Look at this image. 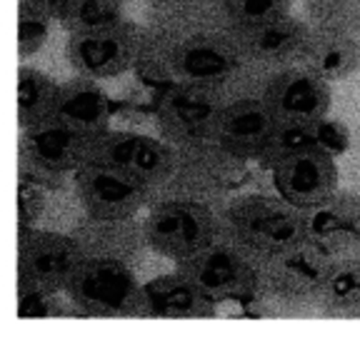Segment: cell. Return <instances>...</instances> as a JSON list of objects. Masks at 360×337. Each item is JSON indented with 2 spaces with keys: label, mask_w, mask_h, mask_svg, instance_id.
I'll return each mask as SVG.
<instances>
[{
  "label": "cell",
  "mask_w": 360,
  "mask_h": 337,
  "mask_svg": "<svg viewBox=\"0 0 360 337\" xmlns=\"http://www.w3.org/2000/svg\"><path fill=\"white\" fill-rule=\"evenodd\" d=\"M135 75L155 90L195 83L233 98L260 95L270 78L248 60L220 0H150Z\"/></svg>",
  "instance_id": "1"
},
{
  "label": "cell",
  "mask_w": 360,
  "mask_h": 337,
  "mask_svg": "<svg viewBox=\"0 0 360 337\" xmlns=\"http://www.w3.org/2000/svg\"><path fill=\"white\" fill-rule=\"evenodd\" d=\"M333 258L310 240L288 247L263 263L260 292L243 308L245 315H278V317H310L318 315V300L326 285Z\"/></svg>",
  "instance_id": "2"
},
{
  "label": "cell",
  "mask_w": 360,
  "mask_h": 337,
  "mask_svg": "<svg viewBox=\"0 0 360 337\" xmlns=\"http://www.w3.org/2000/svg\"><path fill=\"white\" fill-rule=\"evenodd\" d=\"M220 237L270 260L305 240V213L273 192H238L220 208Z\"/></svg>",
  "instance_id": "3"
},
{
  "label": "cell",
  "mask_w": 360,
  "mask_h": 337,
  "mask_svg": "<svg viewBox=\"0 0 360 337\" xmlns=\"http://www.w3.org/2000/svg\"><path fill=\"white\" fill-rule=\"evenodd\" d=\"M143 232L148 250L170 263H183L220 237V210L188 197H153Z\"/></svg>",
  "instance_id": "4"
},
{
  "label": "cell",
  "mask_w": 360,
  "mask_h": 337,
  "mask_svg": "<svg viewBox=\"0 0 360 337\" xmlns=\"http://www.w3.org/2000/svg\"><path fill=\"white\" fill-rule=\"evenodd\" d=\"M65 295L78 317H146L143 282L135 265L108 258H83Z\"/></svg>",
  "instance_id": "5"
},
{
  "label": "cell",
  "mask_w": 360,
  "mask_h": 337,
  "mask_svg": "<svg viewBox=\"0 0 360 337\" xmlns=\"http://www.w3.org/2000/svg\"><path fill=\"white\" fill-rule=\"evenodd\" d=\"M248 165L215 140L175 147L173 175L155 197H188L220 210L248 178Z\"/></svg>",
  "instance_id": "6"
},
{
  "label": "cell",
  "mask_w": 360,
  "mask_h": 337,
  "mask_svg": "<svg viewBox=\"0 0 360 337\" xmlns=\"http://www.w3.org/2000/svg\"><path fill=\"white\" fill-rule=\"evenodd\" d=\"M175 267L218 305L233 303L248 308L260 292L263 260L225 237H218L193 258L175 263Z\"/></svg>",
  "instance_id": "7"
},
{
  "label": "cell",
  "mask_w": 360,
  "mask_h": 337,
  "mask_svg": "<svg viewBox=\"0 0 360 337\" xmlns=\"http://www.w3.org/2000/svg\"><path fill=\"white\" fill-rule=\"evenodd\" d=\"M143 48V25L128 15L68 33L65 58L75 75L108 80L135 70Z\"/></svg>",
  "instance_id": "8"
},
{
  "label": "cell",
  "mask_w": 360,
  "mask_h": 337,
  "mask_svg": "<svg viewBox=\"0 0 360 337\" xmlns=\"http://www.w3.org/2000/svg\"><path fill=\"white\" fill-rule=\"evenodd\" d=\"M233 95L213 85L180 83L158 90L155 125L163 140L173 147L210 143L220 110Z\"/></svg>",
  "instance_id": "9"
},
{
  "label": "cell",
  "mask_w": 360,
  "mask_h": 337,
  "mask_svg": "<svg viewBox=\"0 0 360 337\" xmlns=\"http://www.w3.org/2000/svg\"><path fill=\"white\" fill-rule=\"evenodd\" d=\"M75 200L88 218L128 220L138 218L155 197V190L130 178L123 170L103 163H85L70 178Z\"/></svg>",
  "instance_id": "10"
},
{
  "label": "cell",
  "mask_w": 360,
  "mask_h": 337,
  "mask_svg": "<svg viewBox=\"0 0 360 337\" xmlns=\"http://www.w3.org/2000/svg\"><path fill=\"white\" fill-rule=\"evenodd\" d=\"M88 163H103L123 170L125 175L141 180L143 185L158 192L173 175L175 147L163 138L108 128L90 147Z\"/></svg>",
  "instance_id": "11"
},
{
  "label": "cell",
  "mask_w": 360,
  "mask_h": 337,
  "mask_svg": "<svg viewBox=\"0 0 360 337\" xmlns=\"http://www.w3.org/2000/svg\"><path fill=\"white\" fill-rule=\"evenodd\" d=\"M80 260L83 253L70 230H18V282L65 292Z\"/></svg>",
  "instance_id": "12"
},
{
  "label": "cell",
  "mask_w": 360,
  "mask_h": 337,
  "mask_svg": "<svg viewBox=\"0 0 360 337\" xmlns=\"http://www.w3.org/2000/svg\"><path fill=\"white\" fill-rule=\"evenodd\" d=\"M268 170L273 190L303 213L315 210L340 190V170L328 152H290Z\"/></svg>",
  "instance_id": "13"
},
{
  "label": "cell",
  "mask_w": 360,
  "mask_h": 337,
  "mask_svg": "<svg viewBox=\"0 0 360 337\" xmlns=\"http://www.w3.org/2000/svg\"><path fill=\"white\" fill-rule=\"evenodd\" d=\"M278 128L281 123L258 93L238 95L220 110L213 140L245 163H258L276 138Z\"/></svg>",
  "instance_id": "14"
},
{
  "label": "cell",
  "mask_w": 360,
  "mask_h": 337,
  "mask_svg": "<svg viewBox=\"0 0 360 337\" xmlns=\"http://www.w3.org/2000/svg\"><path fill=\"white\" fill-rule=\"evenodd\" d=\"M96 138L98 135L75 130L58 120H48V123L20 130L18 163L33 165L63 178H73L75 170L88 163Z\"/></svg>",
  "instance_id": "15"
},
{
  "label": "cell",
  "mask_w": 360,
  "mask_h": 337,
  "mask_svg": "<svg viewBox=\"0 0 360 337\" xmlns=\"http://www.w3.org/2000/svg\"><path fill=\"white\" fill-rule=\"evenodd\" d=\"M260 98L281 125L326 118L330 110V83L305 65H290L273 73Z\"/></svg>",
  "instance_id": "16"
},
{
  "label": "cell",
  "mask_w": 360,
  "mask_h": 337,
  "mask_svg": "<svg viewBox=\"0 0 360 337\" xmlns=\"http://www.w3.org/2000/svg\"><path fill=\"white\" fill-rule=\"evenodd\" d=\"M308 35L310 25L303 20V15L298 18L292 13L255 28L238 30V40L248 60L268 75L278 73L283 67L300 65Z\"/></svg>",
  "instance_id": "17"
},
{
  "label": "cell",
  "mask_w": 360,
  "mask_h": 337,
  "mask_svg": "<svg viewBox=\"0 0 360 337\" xmlns=\"http://www.w3.org/2000/svg\"><path fill=\"white\" fill-rule=\"evenodd\" d=\"M305 240L335 258H355L360 250V195L340 190L305 213Z\"/></svg>",
  "instance_id": "18"
},
{
  "label": "cell",
  "mask_w": 360,
  "mask_h": 337,
  "mask_svg": "<svg viewBox=\"0 0 360 337\" xmlns=\"http://www.w3.org/2000/svg\"><path fill=\"white\" fill-rule=\"evenodd\" d=\"M143 298L146 317L155 320H208L220 312V305L178 267L143 282Z\"/></svg>",
  "instance_id": "19"
},
{
  "label": "cell",
  "mask_w": 360,
  "mask_h": 337,
  "mask_svg": "<svg viewBox=\"0 0 360 337\" xmlns=\"http://www.w3.org/2000/svg\"><path fill=\"white\" fill-rule=\"evenodd\" d=\"M70 235L78 242L83 258H108L135 265L148 250L143 220H101L83 218L70 227Z\"/></svg>",
  "instance_id": "20"
},
{
  "label": "cell",
  "mask_w": 360,
  "mask_h": 337,
  "mask_svg": "<svg viewBox=\"0 0 360 337\" xmlns=\"http://www.w3.org/2000/svg\"><path fill=\"white\" fill-rule=\"evenodd\" d=\"M350 145V133L343 123L338 120L318 118V120H303V123H288L281 125L273 138V143L268 145V150L263 152V157L258 160L260 168H273L281 157L290 155V152H328V155L338 157L343 155Z\"/></svg>",
  "instance_id": "21"
},
{
  "label": "cell",
  "mask_w": 360,
  "mask_h": 337,
  "mask_svg": "<svg viewBox=\"0 0 360 337\" xmlns=\"http://www.w3.org/2000/svg\"><path fill=\"white\" fill-rule=\"evenodd\" d=\"M110 115L112 100L101 88V80L73 75L70 80L60 83L53 120L70 125L75 130H83V133L101 135L110 128Z\"/></svg>",
  "instance_id": "22"
},
{
  "label": "cell",
  "mask_w": 360,
  "mask_h": 337,
  "mask_svg": "<svg viewBox=\"0 0 360 337\" xmlns=\"http://www.w3.org/2000/svg\"><path fill=\"white\" fill-rule=\"evenodd\" d=\"M300 65L321 75L328 83H340L358 73L360 67V38L348 30L310 28Z\"/></svg>",
  "instance_id": "23"
},
{
  "label": "cell",
  "mask_w": 360,
  "mask_h": 337,
  "mask_svg": "<svg viewBox=\"0 0 360 337\" xmlns=\"http://www.w3.org/2000/svg\"><path fill=\"white\" fill-rule=\"evenodd\" d=\"M318 315L330 320H360V263L335 258L318 300Z\"/></svg>",
  "instance_id": "24"
},
{
  "label": "cell",
  "mask_w": 360,
  "mask_h": 337,
  "mask_svg": "<svg viewBox=\"0 0 360 337\" xmlns=\"http://www.w3.org/2000/svg\"><path fill=\"white\" fill-rule=\"evenodd\" d=\"M60 83L38 67L20 65L18 70V125L20 130L48 123L56 112Z\"/></svg>",
  "instance_id": "25"
},
{
  "label": "cell",
  "mask_w": 360,
  "mask_h": 337,
  "mask_svg": "<svg viewBox=\"0 0 360 337\" xmlns=\"http://www.w3.org/2000/svg\"><path fill=\"white\" fill-rule=\"evenodd\" d=\"M303 20L310 28L348 30L360 38V0H303Z\"/></svg>",
  "instance_id": "26"
},
{
  "label": "cell",
  "mask_w": 360,
  "mask_h": 337,
  "mask_svg": "<svg viewBox=\"0 0 360 337\" xmlns=\"http://www.w3.org/2000/svg\"><path fill=\"white\" fill-rule=\"evenodd\" d=\"M125 15V0H68V6L58 15V22L68 33L101 22L118 20Z\"/></svg>",
  "instance_id": "27"
},
{
  "label": "cell",
  "mask_w": 360,
  "mask_h": 337,
  "mask_svg": "<svg viewBox=\"0 0 360 337\" xmlns=\"http://www.w3.org/2000/svg\"><path fill=\"white\" fill-rule=\"evenodd\" d=\"M220 6L236 30L255 28L292 13V0H220Z\"/></svg>",
  "instance_id": "28"
},
{
  "label": "cell",
  "mask_w": 360,
  "mask_h": 337,
  "mask_svg": "<svg viewBox=\"0 0 360 337\" xmlns=\"http://www.w3.org/2000/svg\"><path fill=\"white\" fill-rule=\"evenodd\" d=\"M18 315L20 317H65L78 315L65 292H53L45 287L18 282Z\"/></svg>",
  "instance_id": "29"
},
{
  "label": "cell",
  "mask_w": 360,
  "mask_h": 337,
  "mask_svg": "<svg viewBox=\"0 0 360 337\" xmlns=\"http://www.w3.org/2000/svg\"><path fill=\"white\" fill-rule=\"evenodd\" d=\"M51 22L56 20L45 13L18 3V55L20 60H28L43 51L48 33H51Z\"/></svg>",
  "instance_id": "30"
},
{
  "label": "cell",
  "mask_w": 360,
  "mask_h": 337,
  "mask_svg": "<svg viewBox=\"0 0 360 337\" xmlns=\"http://www.w3.org/2000/svg\"><path fill=\"white\" fill-rule=\"evenodd\" d=\"M48 208V190L30 180H18V230H33Z\"/></svg>",
  "instance_id": "31"
},
{
  "label": "cell",
  "mask_w": 360,
  "mask_h": 337,
  "mask_svg": "<svg viewBox=\"0 0 360 337\" xmlns=\"http://www.w3.org/2000/svg\"><path fill=\"white\" fill-rule=\"evenodd\" d=\"M20 6H28V8H35V11L45 13L48 18L58 22V15L63 13V8L68 6V0H20Z\"/></svg>",
  "instance_id": "32"
},
{
  "label": "cell",
  "mask_w": 360,
  "mask_h": 337,
  "mask_svg": "<svg viewBox=\"0 0 360 337\" xmlns=\"http://www.w3.org/2000/svg\"><path fill=\"white\" fill-rule=\"evenodd\" d=\"M355 260H358V263H360V250H358V253H355Z\"/></svg>",
  "instance_id": "33"
},
{
  "label": "cell",
  "mask_w": 360,
  "mask_h": 337,
  "mask_svg": "<svg viewBox=\"0 0 360 337\" xmlns=\"http://www.w3.org/2000/svg\"><path fill=\"white\" fill-rule=\"evenodd\" d=\"M146 3H150V0H146Z\"/></svg>",
  "instance_id": "34"
}]
</instances>
